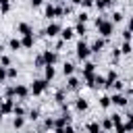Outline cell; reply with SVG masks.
<instances>
[{"label": "cell", "instance_id": "6da1fadb", "mask_svg": "<svg viewBox=\"0 0 133 133\" xmlns=\"http://www.w3.org/2000/svg\"><path fill=\"white\" fill-rule=\"evenodd\" d=\"M96 27H98V31H100V37H110L112 35V31H114V23L112 21H108V19H104V17H98L96 19Z\"/></svg>", "mask_w": 133, "mask_h": 133}, {"label": "cell", "instance_id": "7a4b0ae2", "mask_svg": "<svg viewBox=\"0 0 133 133\" xmlns=\"http://www.w3.org/2000/svg\"><path fill=\"white\" fill-rule=\"evenodd\" d=\"M75 54H77L79 60H87L89 54H91V52H89V44H87L85 39H79L77 46H75Z\"/></svg>", "mask_w": 133, "mask_h": 133}, {"label": "cell", "instance_id": "3957f363", "mask_svg": "<svg viewBox=\"0 0 133 133\" xmlns=\"http://www.w3.org/2000/svg\"><path fill=\"white\" fill-rule=\"evenodd\" d=\"M48 81L46 79H33V83H31V87H29V94H33V96H39V94H44L46 89H48Z\"/></svg>", "mask_w": 133, "mask_h": 133}, {"label": "cell", "instance_id": "277c9868", "mask_svg": "<svg viewBox=\"0 0 133 133\" xmlns=\"http://www.w3.org/2000/svg\"><path fill=\"white\" fill-rule=\"evenodd\" d=\"M60 29H62V25H60V23H56V21H50V25L44 29V35H46V37H56V35L60 33Z\"/></svg>", "mask_w": 133, "mask_h": 133}, {"label": "cell", "instance_id": "5b68a950", "mask_svg": "<svg viewBox=\"0 0 133 133\" xmlns=\"http://www.w3.org/2000/svg\"><path fill=\"white\" fill-rule=\"evenodd\" d=\"M110 104H114V106H127L129 104V98L125 94H121V91H114L110 96Z\"/></svg>", "mask_w": 133, "mask_h": 133}, {"label": "cell", "instance_id": "8992f818", "mask_svg": "<svg viewBox=\"0 0 133 133\" xmlns=\"http://www.w3.org/2000/svg\"><path fill=\"white\" fill-rule=\"evenodd\" d=\"M15 102H17L15 98H2V102H0V112H2V116L12 112V106H15Z\"/></svg>", "mask_w": 133, "mask_h": 133}, {"label": "cell", "instance_id": "52a82bcc", "mask_svg": "<svg viewBox=\"0 0 133 133\" xmlns=\"http://www.w3.org/2000/svg\"><path fill=\"white\" fill-rule=\"evenodd\" d=\"M42 58H44V64H56V60H58V54H56V50H44L42 52Z\"/></svg>", "mask_w": 133, "mask_h": 133}, {"label": "cell", "instance_id": "ba28073f", "mask_svg": "<svg viewBox=\"0 0 133 133\" xmlns=\"http://www.w3.org/2000/svg\"><path fill=\"white\" fill-rule=\"evenodd\" d=\"M104 48H106V39L104 37H98V39H94L89 44V52H94V54H100Z\"/></svg>", "mask_w": 133, "mask_h": 133}, {"label": "cell", "instance_id": "9c48e42d", "mask_svg": "<svg viewBox=\"0 0 133 133\" xmlns=\"http://www.w3.org/2000/svg\"><path fill=\"white\" fill-rule=\"evenodd\" d=\"M66 125H71V114H69V112H64V114H60L58 118H54V131H56V129H62V127H66Z\"/></svg>", "mask_w": 133, "mask_h": 133}, {"label": "cell", "instance_id": "30bf717a", "mask_svg": "<svg viewBox=\"0 0 133 133\" xmlns=\"http://www.w3.org/2000/svg\"><path fill=\"white\" fill-rule=\"evenodd\" d=\"M79 87H81V79L75 77V75H71V77L66 79V91H77Z\"/></svg>", "mask_w": 133, "mask_h": 133}, {"label": "cell", "instance_id": "8fae6325", "mask_svg": "<svg viewBox=\"0 0 133 133\" xmlns=\"http://www.w3.org/2000/svg\"><path fill=\"white\" fill-rule=\"evenodd\" d=\"M27 96H29V87H27V85H21V83H19V85H15V98L25 100Z\"/></svg>", "mask_w": 133, "mask_h": 133}, {"label": "cell", "instance_id": "7c38bea8", "mask_svg": "<svg viewBox=\"0 0 133 133\" xmlns=\"http://www.w3.org/2000/svg\"><path fill=\"white\" fill-rule=\"evenodd\" d=\"M17 31H19L21 35H33V27H31L29 23H19V25H17Z\"/></svg>", "mask_w": 133, "mask_h": 133}, {"label": "cell", "instance_id": "4fadbf2b", "mask_svg": "<svg viewBox=\"0 0 133 133\" xmlns=\"http://www.w3.org/2000/svg\"><path fill=\"white\" fill-rule=\"evenodd\" d=\"M58 35L62 37V42H69V39H71V37L75 35V31H73V27H62Z\"/></svg>", "mask_w": 133, "mask_h": 133}, {"label": "cell", "instance_id": "5bb4252c", "mask_svg": "<svg viewBox=\"0 0 133 133\" xmlns=\"http://www.w3.org/2000/svg\"><path fill=\"white\" fill-rule=\"evenodd\" d=\"M44 15H46V19H56V6L48 2L46 8H44Z\"/></svg>", "mask_w": 133, "mask_h": 133}, {"label": "cell", "instance_id": "9a60e30c", "mask_svg": "<svg viewBox=\"0 0 133 133\" xmlns=\"http://www.w3.org/2000/svg\"><path fill=\"white\" fill-rule=\"evenodd\" d=\"M54 75H56L54 66H52V64H46V66H44V79H46V81H52Z\"/></svg>", "mask_w": 133, "mask_h": 133}, {"label": "cell", "instance_id": "2e32d148", "mask_svg": "<svg viewBox=\"0 0 133 133\" xmlns=\"http://www.w3.org/2000/svg\"><path fill=\"white\" fill-rule=\"evenodd\" d=\"M75 110L77 112H85L87 110V100L85 98H77L75 100Z\"/></svg>", "mask_w": 133, "mask_h": 133}, {"label": "cell", "instance_id": "e0dca14e", "mask_svg": "<svg viewBox=\"0 0 133 133\" xmlns=\"http://www.w3.org/2000/svg\"><path fill=\"white\" fill-rule=\"evenodd\" d=\"M112 4H114V0H94V6H96L98 10H104V8L112 6Z\"/></svg>", "mask_w": 133, "mask_h": 133}, {"label": "cell", "instance_id": "ac0fdd59", "mask_svg": "<svg viewBox=\"0 0 133 133\" xmlns=\"http://www.w3.org/2000/svg\"><path fill=\"white\" fill-rule=\"evenodd\" d=\"M33 44H35V37L33 35H23L21 37V46L23 48H33Z\"/></svg>", "mask_w": 133, "mask_h": 133}, {"label": "cell", "instance_id": "d6986e66", "mask_svg": "<svg viewBox=\"0 0 133 133\" xmlns=\"http://www.w3.org/2000/svg\"><path fill=\"white\" fill-rule=\"evenodd\" d=\"M91 87H94V89H100V87H106V79H104L102 75H96V77H94V83H91Z\"/></svg>", "mask_w": 133, "mask_h": 133}, {"label": "cell", "instance_id": "ffe728a7", "mask_svg": "<svg viewBox=\"0 0 133 133\" xmlns=\"http://www.w3.org/2000/svg\"><path fill=\"white\" fill-rule=\"evenodd\" d=\"M62 73H64V77H71V75H73V73H75V64H73V62H69V60H66V62H64V64H62Z\"/></svg>", "mask_w": 133, "mask_h": 133}, {"label": "cell", "instance_id": "44dd1931", "mask_svg": "<svg viewBox=\"0 0 133 133\" xmlns=\"http://www.w3.org/2000/svg\"><path fill=\"white\" fill-rule=\"evenodd\" d=\"M104 79H106V87H110V85L118 79V77H116V71H114V69H110V71H108V75H106Z\"/></svg>", "mask_w": 133, "mask_h": 133}, {"label": "cell", "instance_id": "7402d4cb", "mask_svg": "<svg viewBox=\"0 0 133 133\" xmlns=\"http://www.w3.org/2000/svg\"><path fill=\"white\" fill-rule=\"evenodd\" d=\"M73 31H75V33H77V35H79V37H81V39H83V37H85V33H87V27H85V25H83V23H77V25H75V29H73Z\"/></svg>", "mask_w": 133, "mask_h": 133}, {"label": "cell", "instance_id": "603a6c76", "mask_svg": "<svg viewBox=\"0 0 133 133\" xmlns=\"http://www.w3.org/2000/svg\"><path fill=\"white\" fill-rule=\"evenodd\" d=\"M8 48L15 50V52L21 50V48H23V46H21V39H19V37H10V39H8Z\"/></svg>", "mask_w": 133, "mask_h": 133}, {"label": "cell", "instance_id": "cb8c5ba5", "mask_svg": "<svg viewBox=\"0 0 133 133\" xmlns=\"http://www.w3.org/2000/svg\"><path fill=\"white\" fill-rule=\"evenodd\" d=\"M12 114H15V116H25V114H27V110H25L21 104H17V102H15V106H12Z\"/></svg>", "mask_w": 133, "mask_h": 133}, {"label": "cell", "instance_id": "d4e9b609", "mask_svg": "<svg viewBox=\"0 0 133 133\" xmlns=\"http://www.w3.org/2000/svg\"><path fill=\"white\" fill-rule=\"evenodd\" d=\"M94 73H96V64L87 60V62H85V66H83V75H94Z\"/></svg>", "mask_w": 133, "mask_h": 133}, {"label": "cell", "instance_id": "484cf974", "mask_svg": "<svg viewBox=\"0 0 133 133\" xmlns=\"http://www.w3.org/2000/svg\"><path fill=\"white\" fill-rule=\"evenodd\" d=\"M27 118L37 121V118H39V108H31V110H27Z\"/></svg>", "mask_w": 133, "mask_h": 133}, {"label": "cell", "instance_id": "4316f807", "mask_svg": "<svg viewBox=\"0 0 133 133\" xmlns=\"http://www.w3.org/2000/svg\"><path fill=\"white\" fill-rule=\"evenodd\" d=\"M23 125H25V116H15V118H12V127H15V129H21Z\"/></svg>", "mask_w": 133, "mask_h": 133}, {"label": "cell", "instance_id": "83f0119b", "mask_svg": "<svg viewBox=\"0 0 133 133\" xmlns=\"http://www.w3.org/2000/svg\"><path fill=\"white\" fill-rule=\"evenodd\" d=\"M8 10H10V0H0V12L6 15Z\"/></svg>", "mask_w": 133, "mask_h": 133}, {"label": "cell", "instance_id": "f1b7e54d", "mask_svg": "<svg viewBox=\"0 0 133 133\" xmlns=\"http://www.w3.org/2000/svg\"><path fill=\"white\" fill-rule=\"evenodd\" d=\"M87 19H89V15H87L85 10H81V12L77 15V23H83V25H85V23H87Z\"/></svg>", "mask_w": 133, "mask_h": 133}, {"label": "cell", "instance_id": "f546056e", "mask_svg": "<svg viewBox=\"0 0 133 133\" xmlns=\"http://www.w3.org/2000/svg\"><path fill=\"white\" fill-rule=\"evenodd\" d=\"M118 50H121V54H131V42H123V46Z\"/></svg>", "mask_w": 133, "mask_h": 133}, {"label": "cell", "instance_id": "4dcf8cb0", "mask_svg": "<svg viewBox=\"0 0 133 133\" xmlns=\"http://www.w3.org/2000/svg\"><path fill=\"white\" fill-rule=\"evenodd\" d=\"M6 79H17V69L15 66H6Z\"/></svg>", "mask_w": 133, "mask_h": 133}, {"label": "cell", "instance_id": "1f68e13d", "mask_svg": "<svg viewBox=\"0 0 133 133\" xmlns=\"http://www.w3.org/2000/svg\"><path fill=\"white\" fill-rule=\"evenodd\" d=\"M100 106H102V108H108V106H110V96H106V94L100 96Z\"/></svg>", "mask_w": 133, "mask_h": 133}, {"label": "cell", "instance_id": "d6a6232c", "mask_svg": "<svg viewBox=\"0 0 133 133\" xmlns=\"http://www.w3.org/2000/svg\"><path fill=\"white\" fill-rule=\"evenodd\" d=\"M102 129H100V125L98 123H89L87 125V133H100Z\"/></svg>", "mask_w": 133, "mask_h": 133}, {"label": "cell", "instance_id": "836d02e7", "mask_svg": "<svg viewBox=\"0 0 133 133\" xmlns=\"http://www.w3.org/2000/svg\"><path fill=\"white\" fill-rule=\"evenodd\" d=\"M123 17H125V15H123L121 10H114V12H112V23H121Z\"/></svg>", "mask_w": 133, "mask_h": 133}, {"label": "cell", "instance_id": "e575fe53", "mask_svg": "<svg viewBox=\"0 0 133 133\" xmlns=\"http://www.w3.org/2000/svg\"><path fill=\"white\" fill-rule=\"evenodd\" d=\"M0 66H10V58L6 54H0Z\"/></svg>", "mask_w": 133, "mask_h": 133}, {"label": "cell", "instance_id": "d590c367", "mask_svg": "<svg viewBox=\"0 0 133 133\" xmlns=\"http://www.w3.org/2000/svg\"><path fill=\"white\" fill-rule=\"evenodd\" d=\"M4 98H15V85H8L4 89Z\"/></svg>", "mask_w": 133, "mask_h": 133}, {"label": "cell", "instance_id": "8d00e7d4", "mask_svg": "<svg viewBox=\"0 0 133 133\" xmlns=\"http://www.w3.org/2000/svg\"><path fill=\"white\" fill-rule=\"evenodd\" d=\"M42 129H52V131H54V118L48 116V118L44 121V127H42Z\"/></svg>", "mask_w": 133, "mask_h": 133}, {"label": "cell", "instance_id": "74e56055", "mask_svg": "<svg viewBox=\"0 0 133 133\" xmlns=\"http://www.w3.org/2000/svg\"><path fill=\"white\" fill-rule=\"evenodd\" d=\"M110 89H114V91H121V89H123V81H121V79H116V81L110 85Z\"/></svg>", "mask_w": 133, "mask_h": 133}, {"label": "cell", "instance_id": "f35d334b", "mask_svg": "<svg viewBox=\"0 0 133 133\" xmlns=\"http://www.w3.org/2000/svg\"><path fill=\"white\" fill-rule=\"evenodd\" d=\"M64 91H66V89H60V91H58V94H56V102H58V104H60V106H62V104H64Z\"/></svg>", "mask_w": 133, "mask_h": 133}, {"label": "cell", "instance_id": "ab89813d", "mask_svg": "<svg viewBox=\"0 0 133 133\" xmlns=\"http://www.w3.org/2000/svg\"><path fill=\"white\" fill-rule=\"evenodd\" d=\"M33 64H35L37 69H39V66H46V64H44V58H42V54H37V56H35V60H33Z\"/></svg>", "mask_w": 133, "mask_h": 133}, {"label": "cell", "instance_id": "60d3db41", "mask_svg": "<svg viewBox=\"0 0 133 133\" xmlns=\"http://www.w3.org/2000/svg\"><path fill=\"white\" fill-rule=\"evenodd\" d=\"M79 4H81L83 8H91V6H94V0H79Z\"/></svg>", "mask_w": 133, "mask_h": 133}, {"label": "cell", "instance_id": "b9f144b4", "mask_svg": "<svg viewBox=\"0 0 133 133\" xmlns=\"http://www.w3.org/2000/svg\"><path fill=\"white\" fill-rule=\"evenodd\" d=\"M123 39H125V42H131V29H129V27L123 31Z\"/></svg>", "mask_w": 133, "mask_h": 133}, {"label": "cell", "instance_id": "7bdbcfd3", "mask_svg": "<svg viewBox=\"0 0 133 133\" xmlns=\"http://www.w3.org/2000/svg\"><path fill=\"white\" fill-rule=\"evenodd\" d=\"M6 81V66H0V83Z\"/></svg>", "mask_w": 133, "mask_h": 133}, {"label": "cell", "instance_id": "ee69618b", "mask_svg": "<svg viewBox=\"0 0 133 133\" xmlns=\"http://www.w3.org/2000/svg\"><path fill=\"white\" fill-rule=\"evenodd\" d=\"M121 58V50L118 48H112V60H118Z\"/></svg>", "mask_w": 133, "mask_h": 133}, {"label": "cell", "instance_id": "f6af8a7d", "mask_svg": "<svg viewBox=\"0 0 133 133\" xmlns=\"http://www.w3.org/2000/svg\"><path fill=\"white\" fill-rule=\"evenodd\" d=\"M114 129H116V133H127V131H125V125H123V123L114 125Z\"/></svg>", "mask_w": 133, "mask_h": 133}, {"label": "cell", "instance_id": "bcb514c9", "mask_svg": "<svg viewBox=\"0 0 133 133\" xmlns=\"http://www.w3.org/2000/svg\"><path fill=\"white\" fill-rule=\"evenodd\" d=\"M42 2H44V0H31V6H39Z\"/></svg>", "mask_w": 133, "mask_h": 133}, {"label": "cell", "instance_id": "7dc6e473", "mask_svg": "<svg viewBox=\"0 0 133 133\" xmlns=\"http://www.w3.org/2000/svg\"><path fill=\"white\" fill-rule=\"evenodd\" d=\"M0 54H4V46H2V42H0Z\"/></svg>", "mask_w": 133, "mask_h": 133}, {"label": "cell", "instance_id": "c3c4849f", "mask_svg": "<svg viewBox=\"0 0 133 133\" xmlns=\"http://www.w3.org/2000/svg\"><path fill=\"white\" fill-rule=\"evenodd\" d=\"M0 121H2V112H0Z\"/></svg>", "mask_w": 133, "mask_h": 133}]
</instances>
